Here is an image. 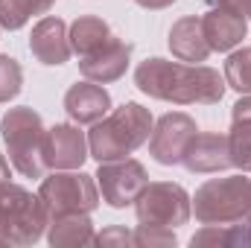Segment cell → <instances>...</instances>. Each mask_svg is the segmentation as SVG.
Here are the masks:
<instances>
[{
    "label": "cell",
    "instance_id": "6da1fadb",
    "mask_svg": "<svg viewBox=\"0 0 251 248\" xmlns=\"http://www.w3.org/2000/svg\"><path fill=\"white\" fill-rule=\"evenodd\" d=\"M140 94L176 105H213L225 97V79L204 64H181L167 59H146L134 70Z\"/></svg>",
    "mask_w": 251,
    "mask_h": 248
},
{
    "label": "cell",
    "instance_id": "7a4b0ae2",
    "mask_svg": "<svg viewBox=\"0 0 251 248\" xmlns=\"http://www.w3.org/2000/svg\"><path fill=\"white\" fill-rule=\"evenodd\" d=\"M152 128H155V120L149 108H143L140 102H123L120 108L108 111L102 120L91 125L88 152L100 164L128 158L152 137Z\"/></svg>",
    "mask_w": 251,
    "mask_h": 248
},
{
    "label": "cell",
    "instance_id": "3957f363",
    "mask_svg": "<svg viewBox=\"0 0 251 248\" xmlns=\"http://www.w3.org/2000/svg\"><path fill=\"white\" fill-rule=\"evenodd\" d=\"M50 225V213L41 196H32L21 184H0V248L35 246Z\"/></svg>",
    "mask_w": 251,
    "mask_h": 248
},
{
    "label": "cell",
    "instance_id": "277c9868",
    "mask_svg": "<svg viewBox=\"0 0 251 248\" xmlns=\"http://www.w3.org/2000/svg\"><path fill=\"white\" fill-rule=\"evenodd\" d=\"M0 128H3V140H6L12 167L24 178H44V173H47V161H44L47 128L41 123V114L32 111L29 105L9 108Z\"/></svg>",
    "mask_w": 251,
    "mask_h": 248
},
{
    "label": "cell",
    "instance_id": "5b68a950",
    "mask_svg": "<svg viewBox=\"0 0 251 248\" xmlns=\"http://www.w3.org/2000/svg\"><path fill=\"white\" fill-rule=\"evenodd\" d=\"M190 201L201 225H234L251 210V178H210L196 190Z\"/></svg>",
    "mask_w": 251,
    "mask_h": 248
},
{
    "label": "cell",
    "instance_id": "8992f818",
    "mask_svg": "<svg viewBox=\"0 0 251 248\" xmlns=\"http://www.w3.org/2000/svg\"><path fill=\"white\" fill-rule=\"evenodd\" d=\"M38 196L50 219L59 213H91L100 204V187L94 181V175L67 173V170H56L53 175H44Z\"/></svg>",
    "mask_w": 251,
    "mask_h": 248
},
{
    "label": "cell",
    "instance_id": "52a82bcc",
    "mask_svg": "<svg viewBox=\"0 0 251 248\" xmlns=\"http://www.w3.org/2000/svg\"><path fill=\"white\" fill-rule=\"evenodd\" d=\"M137 225H152V228H181L187 225L193 213L187 190L173 181H152L143 187V193L134 201Z\"/></svg>",
    "mask_w": 251,
    "mask_h": 248
},
{
    "label": "cell",
    "instance_id": "ba28073f",
    "mask_svg": "<svg viewBox=\"0 0 251 248\" xmlns=\"http://www.w3.org/2000/svg\"><path fill=\"white\" fill-rule=\"evenodd\" d=\"M97 187L102 193V201L111 207H128L137 201L143 187L149 184L146 167L134 158H120V161H105L97 170Z\"/></svg>",
    "mask_w": 251,
    "mask_h": 248
},
{
    "label": "cell",
    "instance_id": "9c48e42d",
    "mask_svg": "<svg viewBox=\"0 0 251 248\" xmlns=\"http://www.w3.org/2000/svg\"><path fill=\"white\" fill-rule=\"evenodd\" d=\"M199 134L196 120L184 111H170L164 114L149 137V155L161 164V167H178L187 155L193 137Z\"/></svg>",
    "mask_w": 251,
    "mask_h": 248
},
{
    "label": "cell",
    "instance_id": "30bf717a",
    "mask_svg": "<svg viewBox=\"0 0 251 248\" xmlns=\"http://www.w3.org/2000/svg\"><path fill=\"white\" fill-rule=\"evenodd\" d=\"M91 158L88 137L70 123H56L44 134V161L47 170H79Z\"/></svg>",
    "mask_w": 251,
    "mask_h": 248
},
{
    "label": "cell",
    "instance_id": "8fae6325",
    "mask_svg": "<svg viewBox=\"0 0 251 248\" xmlns=\"http://www.w3.org/2000/svg\"><path fill=\"white\" fill-rule=\"evenodd\" d=\"M29 50H32V56L41 64H50V67L64 64L70 59V53H73L70 38H67V24H64L62 18L44 15V18L32 26Z\"/></svg>",
    "mask_w": 251,
    "mask_h": 248
},
{
    "label": "cell",
    "instance_id": "7c38bea8",
    "mask_svg": "<svg viewBox=\"0 0 251 248\" xmlns=\"http://www.w3.org/2000/svg\"><path fill=\"white\" fill-rule=\"evenodd\" d=\"M131 62V44L120 41L117 35H111V41L105 47H100L97 53L79 59V70L85 79L97 82V85H108V82H117L120 76H126Z\"/></svg>",
    "mask_w": 251,
    "mask_h": 248
},
{
    "label": "cell",
    "instance_id": "4fadbf2b",
    "mask_svg": "<svg viewBox=\"0 0 251 248\" xmlns=\"http://www.w3.org/2000/svg\"><path fill=\"white\" fill-rule=\"evenodd\" d=\"M64 111L73 123L94 125L111 111V94L97 82H76L64 94Z\"/></svg>",
    "mask_w": 251,
    "mask_h": 248
},
{
    "label": "cell",
    "instance_id": "5bb4252c",
    "mask_svg": "<svg viewBox=\"0 0 251 248\" xmlns=\"http://www.w3.org/2000/svg\"><path fill=\"white\" fill-rule=\"evenodd\" d=\"M190 173H222L231 167V146H228V134H216V131H201L193 137L187 155L181 161Z\"/></svg>",
    "mask_w": 251,
    "mask_h": 248
},
{
    "label": "cell",
    "instance_id": "9a60e30c",
    "mask_svg": "<svg viewBox=\"0 0 251 248\" xmlns=\"http://www.w3.org/2000/svg\"><path fill=\"white\" fill-rule=\"evenodd\" d=\"M246 29H249V24L243 15L219 9V6H207V12L201 18V32H204L210 50H216V53H231L234 47H240L246 38Z\"/></svg>",
    "mask_w": 251,
    "mask_h": 248
},
{
    "label": "cell",
    "instance_id": "2e32d148",
    "mask_svg": "<svg viewBox=\"0 0 251 248\" xmlns=\"http://www.w3.org/2000/svg\"><path fill=\"white\" fill-rule=\"evenodd\" d=\"M170 50L178 62H207L210 56V44L201 32V18L196 15H184L173 24L170 29Z\"/></svg>",
    "mask_w": 251,
    "mask_h": 248
},
{
    "label": "cell",
    "instance_id": "e0dca14e",
    "mask_svg": "<svg viewBox=\"0 0 251 248\" xmlns=\"http://www.w3.org/2000/svg\"><path fill=\"white\" fill-rule=\"evenodd\" d=\"M228 146H231V167L251 173V94H243V99H237L231 108Z\"/></svg>",
    "mask_w": 251,
    "mask_h": 248
},
{
    "label": "cell",
    "instance_id": "ac0fdd59",
    "mask_svg": "<svg viewBox=\"0 0 251 248\" xmlns=\"http://www.w3.org/2000/svg\"><path fill=\"white\" fill-rule=\"evenodd\" d=\"M47 240L53 248H76V246H94V222L88 213H59L47 225Z\"/></svg>",
    "mask_w": 251,
    "mask_h": 248
},
{
    "label": "cell",
    "instance_id": "d6986e66",
    "mask_svg": "<svg viewBox=\"0 0 251 248\" xmlns=\"http://www.w3.org/2000/svg\"><path fill=\"white\" fill-rule=\"evenodd\" d=\"M67 38H70L73 53H79V59H85V56L97 53L100 47H105L111 41V26L97 15H82L70 24Z\"/></svg>",
    "mask_w": 251,
    "mask_h": 248
},
{
    "label": "cell",
    "instance_id": "ffe728a7",
    "mask_svg": "<svg viewBox=\"0 0 251 248\" xmlns=\"http://www.w3.org/2000/svg\"><path fill=\"white\" fill-rule=\"evenodd\" d=\"M56 0H0V26L15 32L26 26L32 15H47Z\"/></svg>",
    "mask_w": 251,
    "mask_h": 248
},
{
    "label": "cell",
    "instance_id": "44dd1931",
    "mask_svg": "<svg viewBox=\"0 0 251 248\" xmlns=\"http://www.w3.org/2000/svg\"><path fill=\"white\" fill-rule=\"evenodd\" d=\"M225 85L237 94H251V47L234 50L225 62Z\"/></svg>",
    "mask_w": 251,
    "mask_h": 248
},
{
    "label": "cell",
    "instance_id": "7402d4cb",
    "mask_svg": "<svg viewBox=\"0 0 251 248\" xmlns=\"http://www.w3.org/2000/svg\"><path fill=\"white\" fill-rule=\"evenodd\" d=\"M24 70L12 56H0V102H9L21 94Z\"/></svg>",
    "mask_w": 251,
    "mask_h": 248
},
{
    "label": "cell",
    "instance_id": "603a6c76",
    "mask_svg": "<svg viewBox=\"0 0 251 248\" xmlns=\"http://www.w3.org/2000/svg\"><path fill=\"white\" fill-rule=\"evenodd\" d=\"M131 240L137 248H173L178 243L173 228H152V225H137V231H131Z\"/></svg>",
    "mask_w": 251,
    "mask_h": 248
},
{
    "label": "cell",
    "instance_id": "cb8c5ba5",
    "mask_svg": "<svg viewBox=\"0 0 251 248\" xmlns=\"http://www.w3.org/2000/svg\"><path fill=\"white\" fill-rule=\"evenodd\" d=\"M190 246L193 248H201V246H225V248H231V225H204L199 234H193Z\"/></svg>",
    "mask_w": 251,
    "mask_h": 248
},
{
    "label": "cell",
    "instance_id": "d4e9b609",
    "mask_svg": "<svg viewBox=\"0 0 251 248\" xmlns=\"http://www.w3.org/2000/svg\"><path fill=\"white\" fill-rule=\"evenodd\" d=\"M94 246H134V240H131V231H126V228H105L97 240H94Z\"/></svg>",
    "mask_w": 251,
    "mask_h": 248
},
{
    "label": "cell",
    "instance_id": "484cf974",
    "mask_svg": "<svg viewBox=\"0 0 251 248\" xmlns=\"http://www.w3.org/2000/svg\"><path fill=\"white\" fill-rule=\"evenodd\" d=\"M207 6H219V9H228V12H237V15L249 18L251 0H207Z\"/></svg>",
    "mask_w": 251,
    "mask_h": 248
},
{
    "label": "cell",
    "instance_id": "4316f807",
    "mask_svg": "<svg viewBox=\"0 0 251 248\" xmlns=\"http://www.w3.org/2000/svg\"><path fill=\"white\" fill-rule=\"evenodd\" d=\"M137 6H143V9H167V6H173L176 0H134Z\"/></svg>",
    "mask_w": 251,
    "mask_h": 248
},
{
    "label": "cell",
    "instance_id": "83f0119b",
    "mask_svg": "<svg viewBox=\"0 0 251 248\" xmlns=\"http://www.w3.org/2000/svg\"><path fill=\"white\" fill-rule=\"evenodd\" d=\"M9 175H12V173H9V161L0 155V184H6V181H9Z\"/></svg>",
    "mask_w": 251,
    "mask_h": 248
},
{
    "label": "cell",
    "instance_id": "f1b7e54d",
    "mask_svg": "<svg viewBox=\"0 0 251 248\" xmlns=\"http://www.w3.org/2000/svg\"><path fill=\"white\" fill-rule=\"evenodd\" d=\"M249 18H251V9H249Z\"/></svg>",
    "mask_w": 251,
    "mask_h": 248
}]
</instances>
